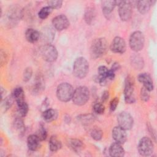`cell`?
Wrapping results in <instances>:
<instances>
[{
  "mask_svg": "<svg viewBox=\"0 0 157 157\" xmlns=\"http://www.w3.org/2000/svg\"><path fill=\"white\" fill-rule=\"evenodd\" d=\"M62 144L56 136H52L49 140V148L50 151L55 152L61 149Z\"/></svg>",
  "mask_w": 157,
  "mask_h": 157,
  "instance_id": "26",
  "label": "cell"
},
{
  "mask_svg": "<svg viewBox=\"0 0 157 157\" xmlns=\"http://www.w3.org/2000/svg\"><path fill=\"white\" fill-rule=\"evenodd\" d=\"M139 154L144 156L151 155L154 150V145L153 141L147 137H144L139 142L137 147Z\"/></svg>",
  "mask_w": 157,
  "mask_h": 157,
  "instance_id": "8",
  "label": "cell"
},
{
  "mask_svg": "<svg viewBox=\"0 0 157 157\" xmlns=\"http://www.w3.org/2000/svg\"><path fill=\"white\" fill-rule=\"evenodd\" d=\"M16 102L25 100V93L23 88L20 86L16 87L13 89L12 94Z\"/></svg>",
  "mask_w": 157,
  "mask_h": 157,
  "instance_id": "30",
  "label": "cell"
},
{
  "mask_svg": "<svg viewBox=\"0 0 157 157\" xmlns=\"http://www.w3.org/2000/svg\"><path fill=\"white\" fill-rule=\"evenodd\" d=\"M134 88V80L133 77L128 76L125 80L124 88V98L127 104H133L136 101Z\"/></svg>",
  "mask_w": 157,
  "mask_h": 157,
  "instance_id": "7",
  "label": "cell"
},
{
  "mask_svg": "<svg viewBox=\"0 0 157 157\" xmlns=\"http://www.w3.org/2000/svg\"><path fill=\"white\" fill-rule=\"evenodd\" d=\"M58 112L53 109H48L43 112L42 117L45 121L51 122L55 120L58 117Z\"/></svg>",
  "mask_w": 157,
  "mask_h": 157,
  "instance_id": "24",
  "label": "cell"
},
{
  "mask_svg": "<svg viewBox=\"0 0 157 157\" xmlns=\"http://www.w3.org/2000/svg\"><path fill=\"white\" fill-rule=\"evenodd\" d=\"M89 71V63L83 57L77 58L74 62L72 73L73 75L78 78H83L88 74Z\"/></svg>",
  "mask_w": 157,
  "mask_h": 157,
  "instance_id": "2",
  "label": "cell"
},
{
  "mask_svg": "<svg viewBox=\"0 0 157 157\" xmlns=\"http://www.w3.org/2000/svg\"><path fill=\"white\" fill-rule=\"evenodd\" d=\"M44 81L40 75L36 77L35 83L33 88V91L34 94H40L44 90Z\"/></svg>",
  "mask_w": 157,
  "mask_h": 157,
  "instance_id": "27",
  "label": "cell"
},
{
  "mask_svg": "<svg viewBox=\"0 0 157 157\" xmlns=\"http://www.w3.org/2000/svg\"><path fill=\"white\" fill-rule=\"evenodd\" d=\"M13 126L17 132V133L19 134V136H23L25 131V126L23 120L21 118L17 117L14 120V121L13 123Z\"/></svg>",
  "mask_w": 157,
  "mask_h": 157,
  "instance_id": "25",
  "label": "cell"
},
{
  "mask_svg": "<svg viewBox=\"0 0 157 157\" xmlns=\"http://www.w3.org/2000/svg\"><path fill=\"white\" fill-rule=\"evenodd\" d=\"M96 18V12L93 7H88L84 13V20L88 25H91Z\"/></svg>",
  "mask_w": 157,
  "mask_h": 157,
  "instance_id": "23",
  "label": "cell"
},
{
  "mask_svg": "<svg viewBox=\"0 0 157 157\" xmlns=\"http://www.w3.org/2000/svg\"><path fill=\"white\" fill-rule=\"evenodd\" d=\"M118 102H119V99L117 97H115L111 100L110 102V110L112 112L115 110V109L117 107V105H118Z\"/></svg>",
  "mask_w": 157,
  "mask_h": 157,
  "instance_id": "40",
  "label": "cell"
},
{
  "mask_svg": "<svg viewBox=\"0 0 157 157\" xmlns=\"http://www.w3.org/2000/svg\"><path fill=\"white\" fill-rule=\"evenodd\" d=\"M117 121L118 126L126 131L131 129L134 124L132 117L126 112H122L118 114Z\"/></svg>",
  "mask_w": 157,
  "mask_h": 157,
  "instance_id": "11",
  "label": "cell"
},
{
  "mask_svg": "<svg viewBox=\"0 0 157 157\" xmlns=\"http://www.w3.org/2000/svg\"><path fill=\"white\" fill-rule=\"evenodd\" d=\"M140 96L142 101L144 102H147L150 99V91H148L147 88H145L144 86H142L140 90Z\"/></svg>",
  "mask_w": 157,
  "mask_h": 157,
  "instance_id": "34",
  "label": "cell"
},
{
  "mask_svg": "<svg viewBox=\"0 0 157 157\" xmlns=\"http://www.w3.org/2000/svg\"><path fill=\"white\" fill-rule=\"evenodd\" d=\"M48 6L53 9H59L63 4L62 1H47Z\"/></svg>",
  "mask_w": 157,
  "mask_h": 157,
  "instance_id": "38",
  "label": "cell"
},
{
  "mask_svg": "<svg viewBox=\"0 0 157 157\" xmlns=\"http://www.w3.org/2000/svg\"><path fill=\"white\" fill-rule=\"evenodd\" d=\"M108 49V42L105 38L99 37L93 42L90 48L91 56L94 58L101 57L105 54Z\"/></svg>",
  "mask_w": 157,
  "mask_h": 157,
  "instance_id": "1",
  "label": "cell"
},
{
  "mask_svg": "<svg viewBox=\"0 0 157 157\" xmlns=\"http://www.w3.org/2000/svg\"><path fill=\"white\" fill-rule=\"evenodd\" d=\"M14 98H13L12 95L8 96L6 97L4 99H2L1 102V107L4 112L7 111L12 105L13 102Z\"/></svg>",
  "mask_w": 157,
  "mask_h": 157,
  "instance_id": "31",
  "label": "cell"
},
{
  "mask_svg": "<svg viewBox=\"0 0 157 157\" xmlns=\"http://www.w3.org/2000/svg\"><path fill=\"white\" fill-rule=\"evenodd\" d=\"M91 136L95 140H100L103 135L102 131L99 128H94L91 131Z\"/></svg>",
  "mask_w": 157,
  "mask_h": 157,
  "instance_id": "33",
  "label": "cell"
},
{
  "mask_svg": "<svg viewBox=\"0 0 157 157\" xmlns=\"http://www.w3.org/2000/svg\"><path fill=\"white\" fill-rule=\"evenodd\" d=\"M138 80L143 84V86L151 91L154 88L153 82L151 76L148 73H141L137 77Z\"/></svg>",
  "mask_w": 157,
  "mask_h": 157,
  "instance_id": "16",
  "label": "cell"
},
{
  "mask_svg": "<svg viewBox=\"0 0 157 157\" xmlns=\"http://www.w3.org/2000/svg\"><path fill=\"white\" fill-rule=\"evenodd\" d=\"M108 71H109V69L105 66H100L98 67V69L99 76L101 77H103V78H105L106 79H107V74L108 73Z\"/></svg>",
  "mask_w": 157,
  "mask_h": 157,
  "instance_id": "39",
  "label": "cell"
},
{
  "mask_svg": "<svg viewBox=\"0 0 157 157\" xmlns=\"http://www.w3.org/2000/svg\"><path fill=\"white\" fill-rule=\"evenodd\" d=\"M26 39L31 43L37 42L40 38V33L33 28H28L25 32Z\"/></svg>",
  "mask_w": 157,
  "mask_h": 157,
  "instance_id": "22",
  "label": "cell"
},
{
  "mask_svg": "<svg viewBox=\"0 0 157 157\" xmlns=\"http://www.w3.org/2000/svg\"><path fill=\"white\" fill-rule=\"evenodd\" d=\"M22 16L23 12L21 8L17 6H13L6 13V21L9 25H14L18 23Z\"/></svg>",
  "mask_w": 157,
  "mask_h": 157,
  "instance_id": "10",
  "label": "cell"
},
{
  "mask_svg": "<svg viewBox=\"0 0 157 157\" xmlns=\"http://www.w3.org/2000/svg\"><path fill=\"white\" fill-rule=\"evenodd\" d=\"M120 64L118 63H115L114 64H113V65H112V66L111 67V69L115 72L116 71H117L120 68Z\"/></svg>",
  "mask_w": 157,
  "mask_h": 157,
  "instance_id": "45",
  "label": "cell"
},
{
  "mask_svg": "<svg viewBox=\"0 0 157 157\" xmlns=\"http://www.w3.org/2000/svg\"><path fill=\"white\" fill-rule=\"evenodd\" d=\"M117 6V1H102L101 7L105 16H109Z\"/></svg>",
  "mask_w": 157,
  "mask_h": 157,
  "instance_id": "20",
  "label": "cell"
},
{
  "mask_svg": "<svg viewBox=\"0 0 157 157\" xmlns=\"http://www.w3.org/2000/svg\"><path fill=\"white\" fill-rule=\"evenodd\" d=\"M67 144L69 147L75 153L81 151L85 148L84 144L80 140L77 139H70L68 140Z\"/></svg>",
  "mask_w": 157,
  "mask_h": 157,
  "instance_id": "21",
  "label": "cell"
},
{
  "mask_svg": "<svg viewBox=\"0 0 157 157\" xmlns=\"http://www.w3.org/2000/svg\"><path fill=\"white\" fill-rule=\"evenodd\" d=\"M112 135L113 139L117 143L123 144L127 139V134L126 130L121 128L120 126H115L112 129Z\"/></svg>",
  "mask_w": 157,
  "mask_h": 157,
  "instance_id": "15",
  "label": "cell"
},
{
  "mask_svg": "<svg viewBox=\"0 0 157 157\" xmlns=\"http://www.w3.org/2000/svg\"><path fill=\"white\" fill-rule=\"evenodd\" d=\"M90 98V91L88 88L85 86L77 87L74 92L72 101L77 105H83L85 104Z\"/></svg>",
  "mask_w": 157,
  "mask_h": 157,
  "instance_id": "4",
  "label": "cell"
},
{
  "mask_svg": "<svg viewBox=\"0 0 157 157\" xmlns=\"http://www.w3.org/2000/svg\"><path fill=\"white\" fill-rule=\"evenodd\" d=\"M74 90L72 86L66 82L60 83L56 89V96L61 102H68L72 99Z\"/></svg>",
  "mask_w": 157,
  "mask_h": 157,
  "instance_id": "3",
  "label": "cell"
},
{
  "mask_svg": "<svg viewBox=\"0 0 157 157\" xmlns=\"http://www.w3.org/2000/svg\"><path fill=\"white\" fill-rule=\"evenodd\" d=\"M93 110L95 113L99 115H102L104 113L105 111V107L104 105L100 102H97L94 104L93 106Z\"/></svg>",
  "mask_w": 157,
  "mask_h": 157,
  "instance_id": "37",
  "label": "cell"
},
{
  "mask_svg": "<svg viewBox=\"0 0 157 157\" xmlns=\"http://www.w3.org/2000/svg\"><path fill=\"white\" fill-rule=\"evenodd\" d=\"M41 140L36 134H31L28 137L27 145L31 151H34L37 150L40 147Z\"/></svg>",
  "mask_w": 157,
  "mask_h": 157,
  "instance_id": "18",
  "label": "cell"
},
{
  "mask_svg": "<svg viewBox=\"0 0 157 157\" xmlns=\"http://www.w3.org/2000/svg\"><path fill=\"white\" fill-rule=\"evenodd\" d=\"M52 9L49 6H45L42 7L38 12V16L39 17L42 19H45L47 18L49 15L52 13Z\"/></svg>",
  "mask_w": 157,
  "mask_h": 157,
  "instance_id": "32",
  "label": "cell"
},
{
  "mask_svg": "<svg viewBox=\"0 0 157 157\" xmlns=\"http://www.w3.org/2000/svg\"><path fill=\"white\" fill-rule=\"evenodd\" d=\"M118 6V14L122 21H128L132 14V5L131 1H121Z\"/></svg>",
  "mask_w": 157,
  "mask_h": 157,
  "instance_id": "9",
  "label": "cell"
},
{
  "mask_svg": "<svg viewBox=\"0 0 157 157\" xmlns=\"http://www.w3.org/2000/svg\"><path fill=\"white\" fill-rule=\"evenodd\" d=\"M36 135L39 137V139L41 140V141L46 139V138L47 137V131H46L44 126H43L42 124H41L40 126Z\"/></svg>",
  "mask_w": 157,
  "mask_h": 157,
  "instance_id": "35",
  "label": "cell"
},
{
  "mask_svg": "<svg viewBox=\"0 0 157 157\" xmlns=\"http://www.w3.org/2000/svg\"><path fill=\"white\" fill-rule=\"evenodd\" d=\"M131 65L136 69L140 70L143 68L144 65V62L143 58L139 55H134L131 59Z\"/></svg>",
  "mask_w": 157,
  "mask_h": 157,
  "instance_id": "28",
  "label": "cell"
},
{
  "mask_svg": "<svg viewBox=\"0 0 157 157\" xmlns=\"http://www.w3.org/2000/svg\"><path fill=\"white\" fill-rule=\"evenodd\" d=\"M93 117L91 115H83L82 117L79 118V120L83 124H88L90 122H91L93 120Z\"/></svg>",
  "mask_w": 157,
  "mask_h": 157,
  "instance_id": "41",
  "label": "cell"
},
{
  "mask_svg": "<svg viewBox=\"0 0 157 157\" xmlns=\"http://www.w3.org/2000/svg\"><path fill=\"white\" fill-rule=\"evenodd\" d=\"M115 76V71H113L111 69H109L108 73H107V80H112L114 79Z\"/></svg>",
  "mask_w": 157,
  "mask_h": 157,
  "instance_id": "43",
  "label": "cell"
},
{
  "mask_svg": "<svg viewBox=\"0 0 157 157\" xmlns=\"http://www.w3.org/2000/svg\"><path fill=\"white\" fill-rule=\"evenodd\" d=\"M156 2V1L145 0V1H136V6L138 11L141 14H145L147 13L151 6Z\"/></svg>",
  "mask_w": 157,
  "mask_h": 157,
  "instance_id": "17",
  "label": "cell"
},
{
  "mask_svg": "<svg viewBox=\"0 0 157 157\" xmlns=\"http://www.w3.org/2000/svg\"><path fill=\"white\" fill-rule=\"evenodd\" d=\"M33 75V69L31 67H26L24 71H23V80L24 82H28L31 77Z\"/></svg>",
  "mask_w": 157,
  "mask_h": 157,
  "instance_id": "36",
  "label": "cell"
},
{
  "mask_svg": "<svg viewBox=\"0 0 157 157\" xmlns=\"http://www.w3.org/2000/svg\"><path fill=\"white\" fill-rule=\"evenodd\" d=\"M109 97V91H104L102 94V96H101V100H102V102H105L108 98Z\"/></svg>",
  "mask_w": 157,
  "mask_h": 157,
  "instance_id": "44",
  "label": "cell"
},
{
  "mask_svg": "<svg viewBox=\"0 0 157 157\" xmlns=\"http://www.w3.org/2000/svg\"><path fill=\"white\" fill-rule=\"evenodd\" d=\"M126 45L124 40L119 36L115 37L112 41L110 49L113 53L123 54L125 52Z\"/></svg>",
  "mask_w": 157,
  "mask_h": 157,
  "instance_id": "12",
  "label": "cell"
},
{
  "mask_svg": "<svg viewBox=\"0 0 157 157\" xmlns=\"http://www.w3.org/2000/svg\"><path fill=\"white\" fill-rule=\"evenodd\" d=\"M109 155L113 157H122L124 155V150L121 144L114 142L111 144L109 149Z\"/></svg>",
  "mask_w": 157,
  "mask_h": 157,
  "instance_id": "19",
  "label": "cell"
},
{
  "mask_svg": "<svg viewBox=\"0 0 157 157\" xmlns=\"http://www.w3.org/2000/svg\"><path fill=\"white\" fill-rule=\"evenodd\" d=\"M17 109L21 117H25L28 112V105L25 100L17 102Z\"/></svg>",
  "mask_w": 157,
  "mask_h": 157,
  "instance_id": "29",
  "label": "cell"
},
{
  "mask_svg": "<svg viewBox=\"0 0 157 157\" xmlns=\"http://www.w3.org/2000/svg\"><path fill=\"white\" fill-rule=\"evenodd\" d=\"M39 51L42 58L48 63L55 61L58 56L56 47L50 44H44L40 48Z\"/></svg>",
  "mask_w": 157,
  "mask_h": 157,
  "instance_id": "6",
  "label": "cell"
},
{
  "mask_svg": "<svg viewBox=\"0 0 157 157\" xmlns=\"http://www.w3.org/2000/svg\"><path fill=\"white\" fill-rule=\"evenodd\" d=\"M145 37L144 34L139 31H136L133 32L129 40V44L130 48L132 50L138 52L142 50L144 46Z\"/></svg>",
  "mask_w": 157,
  "mask_h": 157,
  "instance_id": "5",
  "label": "cell"
},
{
  "mask_svg": "<svg viewBox=\"0 0 157 157\" xmlns=\"http://www.w3.org/2000/svg\"><path fill=\"white\" fill-rule=\"evenodd\" d=\"M7 60V54L6 53L5 51H3L2 50H1V66L6 64Z\"/></svg>",
  "mask_w": 157,
  "mask_h": 157,
  "instance_id": "42",
  "label": "cell"
},
{
  "mask_svg": "<svg viewBox=\"0 0 157 157\" xmlns=\"http://www.w3.org/2000/svg\"><path fill=\"white\" fill-rule=\"evenodd\" d=\"M40 38L45 44H50L55 38V31L50 26H45L40 33Z\"/></svg>",
  "mask_w": 157,
  "mask_h": 157,
  "instance_id": "14",
  "label": "cell"
},
{
  "mask_svg": "<svg viewBox=\"0 0 157 157\" xmlns=\"http://www.w3.org/2000/svg\"><path fill=\"white\" fill-rule=\"evenodd\" d=\"M52 25L55 29L61 31L67 29L69 25V21L64 15H59L52 20Z\"/></svg>",
  "mask_w": 157,
  "mask_h": 157,
  "instance_id": "13",
  "label": "cell"
}]
</instances>
